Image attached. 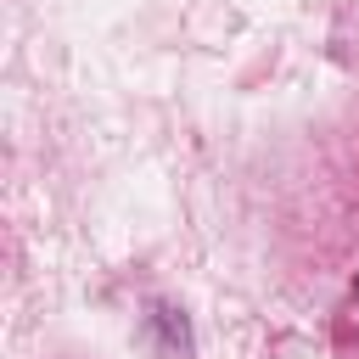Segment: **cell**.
<instances>
[{"instance_id":"1","label":"cell","mask_w":359,"mask_h":359,"mask_svg":"<svg viewBox=\"0 0 359 359\" xmlns=\"http://www.w3.org/2000/svg\"><path fill=\"white\" fill-rule=\"evenodd\" d=\"M146 337H151L157 359H191V320H185L180 303H163L157 297L146 309Z\"/></svg>"}]
</instances>
